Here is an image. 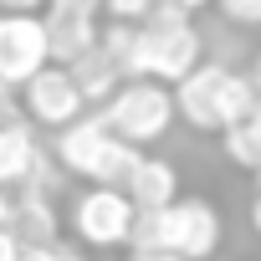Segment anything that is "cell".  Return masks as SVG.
I'll use <instances>...</instances> for the list:
<instances>
[{
    "label": "cell",
    "instance_id": "d4e9b609",
    "mask_svg": "<svg viewBox=\"0 0 261 261\" xmlns=\"http://www.w3.org/2000/svg\"><path fill=\"white\" fill-rule=\"evenodd\" d=\"M251 87H256V108H261V62H256V77H251Z\"/></svg>",
    "mask_w": 261,
    "mask_h": 261
},
{
    "label": "cell",
    "instance_id": "3957f363",
    "mask_svg": "<svg viewBox=\"0 0 261 261\" xmlns=\"http://www.w3.org/2000/svg\"><path fill=\"white\" fill-rule=\"evenodd\" d=\"M97 118L108 123V134H113V139L144 149V144H154V139L169 134V123H174V92H169L164 82L134 77V82H123V87L102 102Z\"/></svg>",
    "mask_w": 261,
    "mask_h": 261
},
{
    "label": "cell",
    "instance_id": "4fadbf2b",
    "mask_svg": "<svg viewBox=\"0 0 261 261\" xmlns=\"http://www.w3.org/2000/svg\"><path fill=\"white\" fill-rule=\"evenodd\" d=\"M67 72H72V87L82 92V102H108V97H113V92L123 87L118 67H113V62H108V57H102L97 46H92L87 57H77V62H72Z\"/></svg>",
    "mask_w": 261,
    "mask_h": 261
},
{
    "label": "cell",
    "instance_id": "52a82bcc",
    "mask_svg": "<svg viewBox=\"0 0 261 261\" xmlns=\"http://www.w3.org/2000/svg\"><path fill=\"white\" fill-rule=\"evenodd\" d=\"M21 92H26V113L36 118V123H46V128H67L72 118H82V92L72 87V72L67 67H41L31 82H21Z\"/></svg>",
    "mask_w": 261,
    "mask_h": 261
},
{
    "label": "cell",
    "instance_id": "7402d4cb",
    "mask_svg": "<svg viewBox=\"0 0 261 261\" xmlns=\"http://www.w3.org/2000/svg\"><path fill=\"white\" fill-rule=\"evenodd\" d=\"M134 261H179V256H169V251H134Z\"/></svg>",
    "mask_w": 261,
    "mask_h": 261
},
{
    "label": "cell",
    "instance_id": "2e32d148",
    "mask_svg": "<svg viewBox=\"0 0 261 261\" xmlns=\"http://www.w3.org/2000/svg\"><path fill=\"white\" fill-rule=\"evenodd\" d=\"M21 261H82L72 246H62V241H51V246H21Z\"/></svg>",
    "mask_w": 261,
    "mask_h": 261
},
{
    "label": "cell",
    "instance_id": "e0dca14e",
    "mask_svg": "<svg viewBox=\"0 0 261 261\" xmlns=\"http://www.w3.org/2000/svg\"><path fill=\"white\" fill-rule=\"evenodd\" d=\"M220 11L236 26H261V0H220Z\"/></svg>",
    "mask_w": 261,
    "mask_h": 261
},
{
    "label": "cell",
    "instance_id": "8992f818",
    "mask_svg": "<svg viewBox=\"0 0 261 261\" xmlns=\"http://www.w3.org/2000/svg\"><path fill=\"white\" fill-rule=\"evenodd\" d=\"M46 26L41 16H0V87H21L46 67Z\"/></svg>",
    "mask_w": 261,
    "mask_h": 261
},
{
    "label": "cell",
    "instance_id": "5b68a950",
    "mask_svg": "<svg viewBox=\"0 0 261 261\" xmlns=\"http://www.w3.org/2000/svg\"><path fill=\"white\" fill-rule=\"evenodd\" d=\"M128 225H134V200L123 190L92 185L72 205V230L87 246H128Z\"/></svg>",
    "mask_w": 261,
    "mask_h": 261
},
{
    "label": "cell",
    "instance_id": "7c38bea8",
    "mask_svg": "<svg viewBox=\"0 0 261 261\" xmlns=\"http://www.w3.org/2000/svg\"><path fill=\"white\" fill-rule=\"evenodd\" d=\"M6 230L16 236V246H51L57 241V210L41 190H21L11 200V220Z\"/></svg>",
    "mask_w": 261,
    "mask_h": 261
},
{
    "label": "cell",
    "instance_id": "5bb4252c",
    "mask_svg": "<svg viewBox=\"0 0 261 261\" xmlns=\"http://www.w3.org/2000/svg\"><path fill=\"white\" fill-rule=\"evenodd\" d=\"M220 144H225V159L230 164H241V169H261V108L256 113H246L241 123H230V128H220Z\"/></svg>",
    "mask_w": 261,
    "mask_h": 261
},
{
    "label": "cell",
    "instance_id": "ffe728a7",
    "mask_svg": "<svg viewBox=\"0 0 261 261\" xmlns=\"http://www.w3.org/2000/svg\"><path fill=\"white\" fill-rule=\"evenodd\" d=\"M0 261H21V246H16V236L0 225Z\"/></svg>",
    "mask_w": 261,
    "mask_h": 261
},
{
    "label": "cell",
    "instance_id": "8fae6325",
    "mask_svg": "<svg viewBox=\"0 0 261 261\" xmlns=\"http://www.w3.org/2000/svg\"><path fill=\"white\" fill-rule=\"evenodd\" d=\"M41 26H46V57H51V67H72L77 57H87V51L97 46V26H92V16L51 11V16H41Z\"/></svg>",
    "mask_w": 261,
    "mask_h": 261
},
{
    "label": "cell",
    "instance_id": "603a6c76",
    "mask_svg": "<svg viewBox=\"0 0 261 261\" xmlns=\"http://www.w3.org/2000/svg\"><path fill=\"white\" fill-rule=\"evenodd\" d=\"M11 220V200H6V190H0V225Z\"/></svg>",
    "mask_w": 261,
    "mask_h": 261
},
{
    "label": "cell",
    "instance_id": "30bf717a",
    "mask_svg": "<svg viewBox=\"0 0 261 261\" xmlns=\"http://www.w3.org/2000/svg\"><path fill=\"white\" fill-rule=\"evenodd\" d=\"M123 195L134 200V210H164V205H174V200H179V174H174V164H169V159L144 154V159L134 164V174H128Z\"/></svg>",
    "mask_w": 261,
    "mask_h": 261
},
{
    "label": "cell",
    "instance_id": "cb8c5ba5",
    "mask_svg": "<svg viewBox=\"0 0 261 261\" xmlns=\"http://www.w3.org/2000/svg\"><path fill=\"white\" fill-rule=\"evenodd\" d=\"M179 11H200V6H210V0H174Z\"/></svg>",
    "mask_w": 261,
    "mask_h": 261
},
{
    "label": "cell",
    "instance_id": "9a60e30c",
    "mask_svg": "<svg viewBox=\"0 0 261 261\" xmlns=\"http://www.w3.org/2000/svg\"><path fill=\"white\" fill-rule=\"evenodd\" d=\"M102 6L113 11V21H128V26H139L154 6H159V0H102Z\"/></svg>",
    "mask_w": 261,
    "mask_h": 261
},
{
    "label": "cell",
    "instance_id": "277c9868",
    "mask_svg": "<svg viewBox=\"0 0 261 261\" xmlns=\"http://www.w3.org/2000/svg\"><path fill=\"white\" fill-rule=\"evenodd\" d=\"M220 246V210L200 195L164 205V251L179 261H205Z\"/></svg>",
    "mask_w": 261,
    "mask_h": 261
},
{
    "label": "cell",
    "instance_id": "ac0fdd59",
    "mask_svg": "<svg viewBox=\"0 0 261 261\" xmlns=\"http://www.w3.org/2000/svg\"><path fill=\"white\" fill-rule=\"evenodd\" d=\"M46 6V0H0V11H6V16H36Z\"/></svg>",
    "mask_w": 261,
    "mask_h": 261
},
{
    "label": "cell",
    "instance_id": "ba28073f",
    "mask_svg": "<svg viewBox=\"0 0 261 261\" xmlns=\"http://www.w3.org/2000/svg\"><path fill=\"white\" fill-rule=\"evenodd\" d=\"M46 159L31 139L26 123H0V190L21 185V190H46Z\"/></svg>",
    "mask_w": 261,
    "mask_h": 261
},
{
    "label": "cell",
    "instance_id": "d6986e66",
    "mask_svg": "<svg viewBox=\"0 0 261 261\" xmlns=\"http://www.w3.org/2000/svg\"><path fill=\"white\" fill-rule=\"evenodd\" d=\"M102 0H51V11H72V16H92Z\"/></svg>",
    "mask_w": 261,
    "mask_h": 261
},
{
    "label": "cell",
    "instance_id": "9c48e42d",
    "mask_svg": "<svg viewBox=\"0 0 261 261\" xmlns=\"http://www.w3.org/2000/svg\"><path fill=\"white\" fill-rule=\"evenodd\" d=\"M57 159H62V169H72V174H92V164H97V154L113 144V134H108V123L92 113V118H72L67 128H57Z\"/></svg>",
    "mask_w": 261,
    "mask_h": 261
},
{
    "label": "cell",
    "instance_id": "44dd1931",
    "mask_svg": "<svg viewBox=\"0 0 261 261\" xmlns=\"http://www.w3.org/2000/svg\"><path fill=\"white\" fill-rule=\"evenodd\" d=\"M251 230L261 236V169H256V200H251Z\"/></svg>",
    "mask_w": 261,
    "mask_h": 261
},
{
    "label": "cell",
    "instance_id": "7a4b0ae2",
    "mask_svg": "<svg viewBox=\"0 0 261 261\" xmlns=\"http://www.w3.org/2000/svg\"><path fill=\"white\" fill-rule=\"evenodd\" d=\"M174 113L200 134H220V128L241 123L246 113H256V87L251 77L220 62H200L185 82H174Z\"/></svg>",
    "mask_w": 261,
    "mask_h": 261
},
{
    "label": "cell",
    "instance_id": "6da1fadb",
    "mask_svg": "<svg viewBox=\"0 0 261 261\" xmlns=\"http://www.w3.org/2000/svg\"><path fill=\"white\" fill-rule=\"evenodd\" d=\"M195 67H200V31L190 26V11H179L174 0H159L139 21V36H134V77L174 87Z\"/></svg>",
    "mask_w": 261,
    "mask_h": 261
}]
</instances>
